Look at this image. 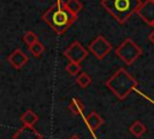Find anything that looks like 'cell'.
<instances>
[{
  "label": "cell",
  "instance_id": "obj_9",
  "mask_svg": "<svg viewBox=\"0 0 154 139\" xmlns=\"http://www.w3.org/2000/svg\"><path fill=\"white\" fill-rule=\"evenodd\" d=\"M138 13L149 24L154 23V1H148L144 6L140 7Z\"/></svg>",
  "mask_w": 154,
  "mask_h": 139
},
{
  "label": "cell",
  "instance_id": "obj_16",
  "mask_svg": "<svg viewBox=\"0 0 154 139\" xmlns=\"http://www.w3.org/2000/svg\"><path fill=\"white\" fill-rule=\"evenodd\" d=\"M29 48H30V52H31L35 57H38V56L45 51L43 45H42L41 42H38V41H36V42H34L32 45H30Z\"/></svg>",
  "mask_w": 154,
  "mask_h": 139
},
{
  "label": "cell",
  "instance_id": "obj_1",
  "mask_svg": "<svg viewBox=\"0 0 154 139\" xmlns=\"http://www.w3.org/2000/svg\"><path fill=\"white\" fill-rule=\"evenodd\" d=\"M43 19L53 28L54 31H57L58 34H61L65 30H67L70 25L75 22L76 15L71 12L66 5H61L58 2L53 5L43 15Z\"/></svg>",
  "mask_w": 154,
  "mask_h": 139
},
{
  "label": "cell",
  "instance_id": "obj_10",
  "mask_svg": "<svg viewBox=\"0 0 154 139\" xmlns=\"http://www.w3.org/2000/svg\"><path fill=\"white\" fill-rule=\"evenodd\" d=\"M85 122H87V124H88L90 131H96L102 126L103 118L97 112H91L85 117Z\"/></svg>",
  "mask_w": 154,
  "mask_h": 139
},
{
  "label": "cell",
  "instance_id": "obj_17",
  "mask_svg": "<svg viewBox=\"0 0 154 139\" xmlns=\"http://www.w3.org/2000/svg\"><path fill=\"white\" fill-rule=\"evenodd\" d=\"M66 6H67V8L71 11V12H73L75 15H77V12L81 10V7H82V5L77 1V0H70L67 4H66Z\"/></svg>",
  "mask_w": 154,
  "mask_h": 139
},
{
  "label": "cell",
  "instance_id": "obj_8",
  "mask_svg": "<svg viewBox=\"0 0 154 139\" xmlns=\"http://www.w3.org/2000/svg\"><path fill=\"white\" fill-rule=\"evenodd\" d=\"M8 63L13 66V68H16V69H19V68H22L25 63H26V60H28V57L20 51V50H16V51H13L12 52V54L8 57Z\"/></svg>",
  "mask_w": 154,
  "mask_h": 139
},
{
  "label": "cell",
  "instance_id": "obj_5",
  "mask_svg": "<svg viewBox=\"0 0 154 139\" xmlns=\"http://www.w3.org/2000/svg\"><path fill=\"white\" fill-rule=\"evenodd\" d=\"M89 50L99 58H103L106 54H108V52L111 51V45L102 37V36H97L90 45H89Z\"/></svg>",
  "mask_w": 154,
  "mask_h": 139
},
{
  "label": "cell",
  "instance_id": "obj_12",
  "mask_svg": "<svg viewBox=\"0 0 154 139\" xmlns=\"http://www.w3.org/2000/svg\"><path fill=\"white\" fill-rule=\"evenodd\" d=\"M129 131H130V133H131L134 137L140 138V137H142V135L147 132V128H146V126H144L141 121H135V122L130 126Z\"/></svg>",
  "mask_w": 154,
  "mask_h": 139
},
{
  "label": "cell",
  "instance_id": "obj_2",
  "mask_svg": "<svg viewBox=\"0 0 154 139\" xmlns=\"http://www.w3.org/2000/svg\"><path fill=\"white\" fill-rule=\"evenodd\" d=\"M106 86L119 99H125L137 86V81L125 69H119L111 79L106 81Z\"/></svg>",
  "mask_w": 154,
  "mask_h": 139
},
{
  "label": "cell",
  "instance_id": "obj_20",
  "mask_svg": "<svg viewBox=\"0 0 154 139\" xmlns=\"http://www.w3.org/2000/svg\"><path fill=\"white\" fill-rule=\"evenodd\" d=\"M149 39H150V41H152V42L154 44V31H153V33H152V34L149 35Z\"/></svg>",
  "mask_w": 154,
  "mask_h": 139
},
{
  "label": "cell",
  "instance_id": "obj_14",
  "mask_svg": "<svg viewBox=\"0 0 154 139\" xmlns=\"http://www.w3.org/2000/svg\"><path fill=\"white\" fill-rule=\"evenodd\" d=\"M77 83L79 85V87L85 88V87H88L91 83V77L87 73H81L77 76Z\"/></svg>",
  "mask_w": 154,
  "mask_h": 139
},
{
  "label": "cell",
  "instance_id": "obj_15",
  "mask_svg": "<svg viewBox=\"0 0 154 139\" xmlns=\"http://www.w3.org/2000/svg\"><path fill=\"white\" fill-rule=\"evenodd\" d=\"M66 71L72 75V76H76L79 74L81 71V66H79V63H76V62H70L67 65H66Z\"/></svg>",
  "mask_w": 154,
  "mask_h": 139
},
{
  "label": "cell",
  "instance_id": "obj_4",
  "mask_svg": "<svg viewBox=\"0 0 154 139\" xmlns=\"http://www.w3.org/2000/svg\"><path fill=\"white\" fill-rule=\"evenodd\" d=\"M117 54L120 57L122 60L125 62V64H131L134 60H136L138 58V56L142 53L141 48L134 44L130 39L125 40L118 48H117Z\"/></svg>",
  "mask_w": 154,
  "mask_h": 139
},
{
  "label": "cell",
  "instance_id": "obj_3",
  "mask_svg": "<svg viewBox=\"0 0 154 139\" xmlns=\"http://www.w3.org/2000/svg\"><path fill=\"white\" fill-rule=\"evenodd\" d=\"M101 4L119 23L125 22L141 7L140 0H102Z\"/></svg>",
  "mask_w": 154,
  "mask_h": 139
},
{
  "label": "cell",
  "instance_id": "obj_18",
  "mask_svg": "<svg viewBox=\"0 0 154 139\" xmlns=\"http://www.w3.org/2000/svg\"><path fill=\"white\" fill-rule=\"evenodd\" d=\"M24 41L30 46V45H32L34 42H36L37 39H36V35H35L32 31H29V33H26V34L24 35Z\"/></svg>",
  "mask_w": 154,
  "mask_h": 139
},
{
  "label": "cell",
  "instance_id": "obj_13",
  "mask_svg": "<svg viewBox=\"0 0 154 139\" xmlns=\"http://www.w3.org/2000/svg\"><path fill=\"white\" fill-rule=\"evenodd\" d=\"M69 109L73 115H81L84 111V104L78 98H73L69 104Z\"/></svg>",
  "mask_w": 154,
  "mask_h": 139
},
{
  "label": "cell",
  "instance_id": "obj_11",
  "mask_svg": "<svg viewBox=\"0 0 154 139\" xmlns=\"http://www.w3.org/2000/svg\"><path fill=\"white\" fill-rule=\"evenodd\" d=\"M20 121H22L25 126H34V124L38 121V116H37L32 110H26V111L20 116Z\"/></svg>",
  "mask_w": 154,
  "mask_h": 139
},
{
  "label": "cell",
  "instance_id": "obj_19",
  "mask_svg": "<svg viewBox=\"0 0 154 139\" xmlns=\"http://www.w3.org/2000/svg\"><path fill=\"white\" fill-rule=\"evenodd\" d=\"M69 139H81V138H79V137H78L77 134H72V135H71V137H70Z\"/></svg>",
  "mask_w": 154,
  "mask_h": 139
},
{
  "label": "cell",
  "instance_id": "obj_6",
  "mask_svg": "<svg viewBox=\"0 0 154 139\" xmlns=\"http://www.w3.org/2000/svg\"><path fill=\"white\" fill-rule=\"evenodd\" d=\"M88 52L82 47V45L79 42H73L66 51H65V56L71 60V62H76L79 63L82 62L85 57H87Z\"/></svg>",
  "mask_w": 154,
  "mask_h": 139
},
{
  "label": "cell",
  "instance_id": "obj_21",
  "mask_svg": "<svg viewBox=\"0 0 154 139\" xmlns=\"http://www.w3.org/2000/svg\"><path fill=\"white\" fill-rule=\"evenodd\" d=\"M153 25H154V23H153Z\"/></svg>",
  "mask_w": 154,
  "mask_h": 139
},
{
  "label": "cell",
  "instance_id": "obj_7",
  "mask_svg": "<svg viewBox=\"0 0 154 139\" xmlns=\"http://www.w3.org/2000/svg\"><path fill=\"white\" fill-rule=\"evenodd\" d=\"M42 134H40L32 126H23L19 131L13 134V139H42Z\"/></svg>",
  "mask_w": 154,
  "mask_h": 139
}]
</instances>
